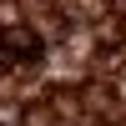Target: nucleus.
I'll use <instances>...</instances> for the list:
<instances>
[{
    "instance_id": "6e6552de",
    "label": "nucleus",
    "mask_w": 126,
    "mask_h": 126,
    "mask_svg": "<svg viewBox=\"0 0 126 126\" xmlns=\"http://www.w3.org/2000/svg\"><path fill=\"white\" fill-rule=\"evenodd\" d=\"M121 126H126V116H121Z\"/></svg>"
},
{
    "instance_id": "423d86ee",
    "label": "nucleus",
    "mask_w": 126,
    "mask_h": 126,
    "mask_svg": "<svg viewBox=\"0 0 126 126\" xmlns=\"http://www.w3.org/2000/svg\"><path fill=\"white\" fill-rule=\"evenodd\" d=\"M40 5H56V0H40Z\"/></svg>"
},
{
    "instance_id": "39448f33",
    "label": "nucleus",
    "mask_w": 126,
    "mask_h": 126,
    "mask_svg": "<svg viewBox=\"0 0 126 126\" xmlns=\"http://www.w3.org/2000/svg\"><path fill=\"white\" fill-rule=\"evenodd\" d=\"M15 61H20L15 50H10V46H0V71H15Z\"/></svg>"
},
{
    "instance_id": "20e7f679",
    "label": "nucleus",
    "mask_w": 126,
    "mask_h": 126,
    "mask_svg": "<svg viewBox=\"0 0 126 126\" xmlns=\"http://www.w3.org/2000/svg\"><path fill=\"white\" fill-rule=\"evenodd\" d=\"M20 121V106H10V101H5V106H0V126H15Z\"/></svg>"
},
{
    "instance_id": "0eeeda50",
    "label": "nucleus",
    "mask_w": 126,
    "mask_h": 126,
    "mask_svg": "<svg viewBox=\"0 0 126 126\" xmlns=\"http://www.w3.org/2000/svg\"><path fill=\"white\" fill-rule=\"evenodd\" d=\"M121 30H126V15H121Z\"/></svg>"
},
{
    "instance_id": "f03ea898",
    "label": "nucleus",
    "mask_w": 126,
    "mask_h": 126,
    "mask_svg": "<svg viewBox=\"0 0 126 126\" xmlns=\"http://www.w3.org/2000/svg\"><path fill=\"white\" fill-rule=\"evenodd\" d=\"M5 46L15 50V56H25V61H35V66H40V35H35V30L10 25V30H5Z\"/></svg>"
},
{
    "instance_id": "7ed1b4c3",
    "label": "nucleus",
    "mask_w": 126,
    "mask_h": 126,
    "mask_svg": "<svg viewBox=\"0 0 126 126\" xmlns=\"http://www.w3.org/2000/svg\"><path fill=\"white\" fill-rule=\"evenodd\" d=\"M96 35H101V46H111V40H121V35H126V30H121V25H101V30H96Z\"/></svg>"
},
{
    "instance_id": "f257e3e1",
    "label": "nucleus",
    "mask_w": 126,
    "mask_h": 126,
    "mask_svg": "<svg viewBox=\"0 0 126 126\" xmlns=\"http://www.w3.org/2000/svg\"><path fill=\"white\" fill-rule=\"evenodd\" d=\"M81 106H86V111H96V116H111V111H121V101H116V91H111L106 81H96V86H86V91H81Z\"/></svg>"
}]
</instances>
